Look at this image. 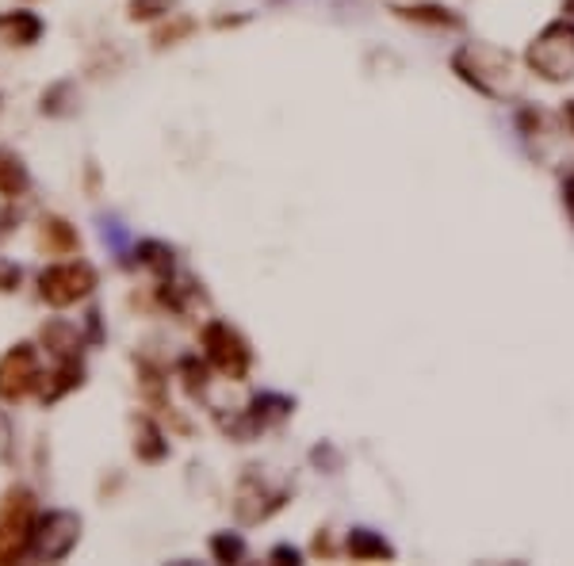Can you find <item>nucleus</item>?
<instances>
[{"mask_svg": "<svg viewBox=\"0 0 574 566\" xmlns=\"http://www.w3.org/2000/svg\"><path fill=\"white\" fill-rule=\"evenodd\" d=\"M563 123L571 127V134H574V100H566L563 104Z\"/></svg>", "mask_w": 574, "mask_h": 566, "instance_id": "27", "label": "nucleus"}, {"mask_svg": "<svg viewBox=\"0 0 574 566\" xmlns=\"http://www.w3.org/2000/svg\"><path fill=\"white\" fill-rule=\"evenodd\" d=\"M81 383H85V364H81V357H77V360H58V372L50 375V380H42V387H39L42 406L58 402V398L69 395V390H77Z\"/></svg>", "mask_w": 574, "mask_h": 566, "instance_id": "11", "label": "nucleus"}, {"mask_svg": "<svg viewBox=\"0 0 574 566\" xmlns=\"http://www.w3.org/2000/svg\"><path fill=\"white\" fill-rule=\"evenodd\" d=\"M35 493L27 486H12L0 498V563H16L31 551L35 536Z\"/></svg>", "mask_w": 574, "mask_h": 566, "instance_id": "3", "label": "nucleus"}, {"mask_svg": "<svg viewBox=\"0 0 574 566\" xmlns=\"http://www.w3.org/2000/svg\"><path fill=\"white\" fill-rule=\"evenodd\" d=\"M563 12H566V20H574V0H563Z\"/></svg>", "mask_w": 574, "mask_h": 566, "instance_id": "28", "label": "nucleus"}, {"mask_svg": "<svg viewBox=\"0 0 574 566\" xmlns=\"http://www.w3.org/2000/svg\"><path fill=\"white\" fill-rule=\"evenodd\" d=\"M130 429H135V455L142 463H162L169 455V440H165V433L150 417H135Z\"/></svg>", "mask_w": 574, "mask_h": 566, "instance_id": "12", "label": "nucleus"}, {"mask_svg": "<svg viewBox=\"0 0 574 566\" xmlns=\"http://www.w3.org/2000/svg\"><path fill=\"white\" fill-rule=\"evenodd\" d=\"M563 203H566V210H571V215H574V177L563 184Z\"/></svg>", "mask_w": 574, "mask_h": 566, "instance_id": "26", "label": "nucleus"}, {"mask_svg": "<svg viewBox=\"0 0 574 566\" xmlns=\"http://www.w3.org/2000/svg\"><path fill=\"white\" fill-rule=\"evenodd\" d=\"M20 280H24V272H20L16 260L0 257V295H12L20 292Z\"/></svg>", "mask_w": 574, "mask_h": 566, "instance_id": "22", "label": "nucleus"}, {"mask_svg": "<svg viewBox=\"0 0 574 566\" xmlns=\"http://www.w3.org/2000/svg\"><path fill=\"white\" fill-rule=\"evenodd\" d=\"M452 69L463 85H471V89L490 100H506L521 89L513 57L506 50L490 47V42H463L452 54Z\"/></svg>", "mask_w": 574, "mask_h": 566, "instance_id": "1", "label": "nucleus"}, {"mask_svg": "<svg viewBox=\"0 0 574 566\" xmlns=\"http://www.w3.org/2000/svg\"><path fill=\"white\" fill-rule=\"evenodd\" d=\"M195 31V20L192 16H180V12H169V24H162L154 31V47H173V42L188 39Z\"/></svg>", "mask_w": 574, "mask_h": 566, "instance_id": "17", "label": "nucleus"}, {"mask_svg": "<svg viewBox=\"0 0 574 566\" xmlns=\"http://www.w3.org/2000/svg\"><path fill=\"white\" fill-rule=\"evenodd\" d=\"M283 502H288V490H272L257 467H250L242 478H238L234 513L242 525H260V520H268L272 513H280Z\"/></svg>", "mask_w": 574, "mask_h": 566, "instance_id": "7", "label": "nucleus"}, {"mask_svg": "<svg viewBox=\"0 0 574 566\" xmlns=\"http://www.w3.org/2000/svg\"><path fill=\"white\" fill-rule=\"evenodd\" d=\"M177 0H130V20H154V16H165V12L173 9Z\"/></svg>", "mask_w": 574, "mask_h": 566, "instance_id": "21", "label": "nucleus"}, {"mask_svg": "<svg viewBox=\"0 0 574 566\" xmlns=\"http://www.w3.org/2000/svg\"><path fill=\"white\" fill-rule=\"evenodd\" d=\"M81 540V517L65 510H50L35 520V536H31V555L39 563H58Z\"/></svg>", "mask_w": 574, "mask_h": 566, "instance_id": "6", "label": "nucleus"}, {"mask_svg": "<svg viewBox=\"0 0 574 566\" xmlns=\"http://www.w3.org/2000/svg\"><path fill=\"white\" fill-rule=\"evenodd\" d=\"M525 62L540 81L563 85L574 77V20L548 24L525 50Z\"/></svg>", "mask_w": 574, "mask_h": 566, "instance_id": "2", "label": "nucleus"}, {"mask_svg": "<svg viewBox=\"0 0 574 566\" xmlns=\"http://www.w3.org/2000/svg\"><path fill=\"white\" fill-rule=\"evenodd\" d=\"M211 555L219 558V563H242L245 558V540L234 532H219L211 536Z\"/></svg>", "mask_w": 574, "mask_h": 566, "instance_id": "19", "label": "nucleus"}, {"mask_svg": "<svg viewBox=\"0 0 574 566\" xmlns=\"http://www.w3.org/2000/svg\"><path fill=\"white\" fill-rule=\"evenodd\" d=\"M180 380H184L188 395L200 398L203 390H207V364H200L195 357H184V360H180Z\"/></svg>", "mask_w": 574, "mask_h": 566, "instance_id": "20", "label": "nucleus"}, {"mask_svg": "<svg viewBox=\"0 0 574 566\" xmlns=\"http://www.w3.org/2000/svg\"><path fill=\"white\" fill-rule=\"evenodd\" d=\"M92 287H97V268L85 265V260H62V265H50L39 272V295L58 310L89 299Z\"/></svg>", "mask_w": 574, "mask_h": 566, "instance_id": "5", "label": "nucleus"}, {"mask_svg": "<svg viewBox=\"0 0 574 566\" xmlns=\"http://www.w3.org/2000/svg\"><path fill=\"white\" fill-rule=\"evenodd\" d=\"M268 558H272V563H299L303 555L295 548H288V543H280V548H272V555Z\"/></svg>", "mask_w": 574, "mask_h": 566, "instance_id": "24", "label": "nucleus"}, {"mask_svg": "<svg viewBox=\"0 0 574 566\" xmlns=\"http://www.w3.org/2000/svg\"><path fill=\"white\" fill-rule=\"evenodd\" d=\"M203 352H207V364L215 368L219 375H227L230 383H242L245 375H250V364H253V352L250 345H245V337L234 330V325L227 322H207L203 325Z\"/></svg>", "mask_w": 574, "mask_h": 566, "instance_id": "4", "label": "nucleus"}, {"mask_svg": "<svg viewBox=\"0 0 574 566\" xmlns=\"http://www.w3.org/2000/svg\"><path fill=\"white\" fill-rule=\"evenodd\" d=\"M27 184H31V177H27V165L20 162L12 150L0 146V195H4V200H16V195L27 192Z\"/></svg>", "mask_w": 574, "mask_h": 566, "instance_id": "16", "label": "nucleus"}, {"mask_svg": "<svg viewBox=\"0 0 574 566\" xmlns=\"http://www.w3.org/2000/svg\"><path fill=\"white\" fill-rule=\"evenodd\" d=\"M39 242H42V249L54 253V257H74L81 237H77V230L65 219L50 215V219H42V227H39Z\"/></svg>", "mask_w": 574, "mask_h": 566, "instance_id": "13", "label": "nucleus"}, {"mask_svg": "<svg viewBox=\"0 0 574 566\" xmlns=\"http://www.w3.org/2000/svg\"><path fill=\"white\" fill-rule=\"evenodd\" d=\"M39 340H42V348H47L50 357H58V360H77L81 357V345H85V337L77 333V325L65 322V318H50V322L39 330Z\"/></svg>", "mask_w": 574, "mask_h": 566, "instance_id": "9", "label": "nucleus"}, {"mask_svg": "<svg viewBox=\"0 0 574 566\" xmlns=\"http://www.w3.org/2000/svg\"><path fill=\"white\" fill-rule=\"evenodd\" d=\"M345 551L356 558V563H375V558H395V548L383 540L372 528H353L345 540Z\"/></svg>", "mask_w": 574, "mask_h": 566, "instance_id": "14", "label": "nucleus"}, {"mask_svg": "<svg viewBox=\"0 0 574 566\" xmlns=\"http://www.w3.org/2000/svg\"><path fill=\"white\" fill-rule=\"evenodd\" d=\"M0 35L16 47H31L42 39V20L35 12H9V16H0Z\"/></svg>", "mask_w": 574, "mask_h": 566, "instance_id": "15", "label": "nucleus"}, {"mask_svg": "<svg viewBox=\"0 0 574 566\" xmlns=\"http://www.w3.org/2000/svg\"><path fill=\"white\" fill-rule=\"evenodd\" d=\"M398 20H406V24H418V27H433V31H460L463 20L456 16L452 9H445V4H398V9H391Z\"/></svg>", "mask_w": 574, "mask_h": 566, "instance_id": "10", "label": "nucleus"}, {"mask_svg": "<svg viewBox=\"0 0 574 566\" xmlns=\"http://www.w3.org/2000/svg\"><path fill=\"white\" fill-rule=\"evenodd\" d=\"M12 460V421L9 413L0 410V463Z\"/></svg>", "mask_w": 574, "mask_h": 566, "instance_id": "23", "label": "nucleus"}, {"mask_svg": "<svg viewBox=\"0 0 574 566\" xmlns=\"http://www.w3.org/2000/svg\"><path fill=\"white\" fill-rule=\"evenodd\" d=\"M138 260L146 268H154L157 275H173V249L162 242H142L138 245Z\"/></svg>", "mask_w": 574, "mask_h": 566, "instance_id": "18", "label": "nucleus"}, {"mask_svg": "<svg viewBox=\"0 0 574 566\" xmlns=\"http://www.w3.org/2000/svg\"><path fill=\"white\" fill-rule=\"evenodd\" d=\"M89 340H100V314L89 310Z\"/></svg>", "mask_w": 574, "mask_h": 566, "instance_id": "25", "label": "nucleus"}, {"mask_svg": "<svg viewBox=\"0 0 574 566\" xmlns=\"http://www.w3.org/2000/svg\"><path fill=\"white\" fill-rule=\"evenodd\" d=\"M39 387H42V372H39V352H35V345H12L0 357V398L4 402H20V398H27Z\"/></svg>", "mask_w": 574, "mask_h": 566, "instance_id": "8", "label": "nucleus"}]
</instances>
